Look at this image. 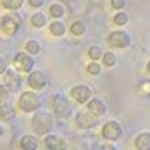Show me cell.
Segmentation results:
<instances>
[{
	"instance_id": "30bf717a",
	"label": "cell",
	"mask_w": 150,
	"mask_h": 150,
	"mask_svg": "<svg viewBox=\"0 0 150 150\" xmlns=\"http://www.w3.org/2000/svg\"><path fill=\"white\" fill-rule=\"evenodd\" d=\"M71 97L74 98L76 102H79V104H88V100L91 98L90 86H86V85H76L71 90Z\"/></svg>"
},
{
	"instance_id": "603a6c76",
	"label": "cell",
	"mask_w": 150,
	"mask_h": 150,
	"mask_svg": "<svg viewBox=\"0 0 150 150\" xmlns=\"http://www.w3.org/2000/svg\"><path fill=\"white\" fill-rule=\"evenodd\" d=\"M88 55H90L91 60H98V59H102L104 52H102V48L98 45H91L90 48H88Z\"/></svg>"
},
{
	"instance_id": "d4e9b609",
	"label": "cell",
	"mask_w": 150,
	"mask_h": 150,
	"mask_svg": "<svg viewBox=\"0 0 150 150\" xmlns=\"http://www.w3.org/2000/svg\"><path fill=\"white\" fill-rule=\"evenodd\" d=\"M88 73L90 74H93V76H97V74H100V71H102V67H100V64L97 62V60H91L90 64H88Z\"/></svg>"
},
{
	"instance_id": "3957f363",
	"label": "cell",
	"mask_w": 150,
	"mask_h": 150,
	"mask_svg": "<svg viewBox=\"0 0 150 150\" xmlns=\"http://www.w3.org/2000/svg\"><path fill=\"white\" fill-rule=\"evenodd\" d=\"M17 105H19V109L23 112H36L40 109V105H42V98L35 91H24V93L19 95Z\"/></svg>"
},
{
	"instance_id": "83f0119b",
	"label": "cell",
	"mask_w": 150,
	"mask_h": 150,
	"mask_svg": "<svg viewBox=\"0 0 150 150\" xmlns=\"http://www.w3.org/2000/svg\"><path fill=\"white\" fill-rule=\"evenodd\" d=\"M9 93H11V90L5 86V83H4V85H0V104H2V102H5V100L9 98Z\"/></svg>"
},
{
	"instance_id": "8fae6325",
	"label": "cell",
	"mask_w": 150,
	"mask_h": 150,
	"mask_svg": "<svg viewBox=\"0 0 150 150\" xmlns=\"http://www.w3.org/2000/svg\"><path fill=\"white\" fill-rule=\"evenodd\" d=\"M95 114H91L90 110L88 112H78L76 114V124L79 126V128H83V129H90V128H93L95 126Z\"/></svg>"
},
{
	"instance_id": "484cf974",
	"label": "cell",
	"mask_w": 150,
	"mask_h": 150,
	"mask_svg": "<svg viewBox=\"0 0 150 150\" xmlns=\"http://www.w3.org/2000/svg\"><path fill=\"white\" fill-rule=\"evenodd\" d=\"M114 23H116V24H121V26L126 24V23H128V14H126V12H117V14L114 16Z\"/></svg>"
},
{
	"instance_id": "d6a6232c",
	"label": "cell",
	"mask_w": 150,
	"mask_h": 150,
	"mask_svg": "<svg viewBox=\"0 0 150 150\" xmlns=\"http://www.w3.org/2000/svg\"><path fill=\"white\" fill-rule=\"evenodd\" d=\"M149 71H150V62H149Z\"/></svg>"
},
{
	"instance_id": "9a60e30c",
	"label": "cell",
	"mask_w": 150,
	"mask_h": 150,
	"mask_svg": "<svg viewBox=\"0 0 150 150\" xmlns=\"http://www.w3.org/2000/svg\"><path fill=\"white\" fill-rule=\"evenodd\" d=\"M16 117V110L12 105L2 102L0 104V121H11Z\"/></svg>"
},
{
	"instance_id": "d6986e66",
	"label": "cell",
	"mask_w": 150,
	"mask_h": 150,
	"mask_svg": "<svg viewBox=\"0 0 150 150\" xmlns=\"http://www.w3.org/2000/svg\"><path fill=\"white\" fill-rule=\"evenodd\" d=\"M24 0H2V7L5 11H19L23 7Z\"/></svg>"
},
{
	"instance_id": "7c38bea8",
	"label": "cell",
	"mask_w": 150,
	"mask_h": 150,
	"mask_svg": "<svg viewBox=\"0 0 150 150\" xmlns=\"http://www.w3.org/2000/svg\"><path fill=\"white\" fill-rule=\"evenodd\" d=\"M88 110L95 116H104L107 112V105L100 100V98H90L88 100Z\"/></svg>"
},
{
	"instance_id": "ba28073f",
	"label": "cell",
	"mask_w": 150,
	"mask_h": 150,
	"mask_svg": "<svg viewBox=\"0 0 150 150\" xmlns=\"http://www.w3.org/2000/svg\"><path fill=\"white\" fill-rule=\"evenodd\" d=\"M4 83H5V86L12 91H19L21 90V85H23V78L16 73L14 69H7L5 73H4Z\"/></svg>"
},
{
	"instance_id": "1f68e13d",
	"label": "cell",
	"mask_w": 150,
	"mask_h": 150,
	"mask_svg": "<svg viewBox=\"0 0 150 150\" xmlns=\"http://www.w3.org/2000/svg\"><path fill=\"white\" fill-rule=\"evenodd\" d=\"M4 133H5V131H4V126H2V124H0V138H2V136H4Z\"/></svg>"
},
{
	"instance_id": "9c48e42d",
	"label": "cell",
	"mask_w": 150,
	"mask_h": 150,
	"mask_svg": "<svg viewBox=\"0 0 150 150\" xmlns=\"http://www.w3.org/2000/svg\"><path fill=\"white\" fill-rule=\"evenodd\" d=\"M121 135H122V128L119 126V122H116V121H109V122H105L104 128H102V136H104L105 140L114 142V140L121 138Z\"/></svg>"
},
{
	"instance_id": "4dcf8cb0",
	"label": "cell",
	"mask_w": 150,
	"mask_h": 150,
	"mask_svg": "<svg viewBox=\"0 0 150 150\" xmlns=\"http://www.w3.org/2000/svg\"><path fill=\"white\" fill-rule=\"evenodd\" d=\"M28 4H30L31 7H35V9H38V7H42V5L45 4V0H28Z\"/></svg>"
},
{
	"instance_id": "6da1fadb",
	"label": "cell",
	"mask_w": 150,
	"mask_h": 150,
	"mask_svg": "<svg viewBox=\"0 0 150 150\" xmlns=\"http://www.w3.org/2000/svg\"><path fill=\"white\" fill-rule=\"evenodd\" d=\"M31 124L38 135H48L50 129L54 128V117H52V114H48L45 110H36L31 119Z\"/></svg>"
},
{
	"instance_id": "5bb4252c",
	"label": "cell",
	"mask_w": 150,
	"mask_h": 150,
	"mask_svg": "<svg viewBox=\"0 0 150 150\" xmlns=\"http://www.w3.org/2000/svg\"><path fill=\"white\" fill-rule=\"evenodd\" d=\"M19 147L26 150H36L38 149V140L33 135H24L21 140H19Z\"/></svg>"
},
{
	"instance_id": "52a82bcc",
	"label": "cell",
	"mask_w": 150,
	"mask_h": 150,
	"mask_svg": "<svg viewBox=\"0 0 150 150\" xmlns=\"http://www.w3.org/2000/svg\"><path fill=\"white\" fill-rule=\"evenodd\" d=\"M28 85H30V88L33 90H42V88H45L47 85H48V78L43 71H31L28 73Z\"/></svg>"
},
{
	"instance_id": "cb8c5ba5",
	"label": "cell",
	"mask_w": 150,
	"mask_h": 150,
	"mask_svg": "<svg viewBox=\"0 0 150 150\" xmlns=\"http://www.w3.org/2000/svg\"><path fill=\"white\" fill-rule=\"evenodd\" d=\"M102 60H104V66H107V67H112V66L116 64V55H114L112 52H107V54H104V55H102Z\"/></svg>"
},
{
	"instance_id": "5b68a950",
	"label": "cell",
	"mask_w": 150,
	"mask_h": 150,
	"mask_svg": "<svg viewBox=\"0 0 150 150\" xmlns=\"http://www.w3.org/2000/svg\"><path fill=\"white\" fill-rule=\"evenodd\" d=\"M12 64H14L16 69L21 71V73H31L33 71V66H35V60H33L30 52L28 54L26 52H19V54H16Z\"/></svg>"
},
{
	"instance_id": "7a4b0ae2",
	"label": "cell",
	"mask_w": 150,
	"mask_h": 150,
	"mask_svg": "<svg viewBox=\"0 0 150 150\" xmlns=\"http://www.w3.org/2000/svg\"><path fill=\"white\" fill-rule=\"evenodd\" d=\"M21 24H23L21 16L17 14L16 11H9L7 14L2 17V21H0V31L4 35H7V36H12V35H16L19 31Z\"/></svg>"
},
{
	"instance_id": "f546056e",
	"label": "cell",
	"mask_w": 150,
	"mask_h": 150,
	"mask_svg": "<svg viewBox=\"0 0 150 150\" xmlns=\"http://www.w3.org/2000/svg\"><path fill=\"white\" fill-rule=\"evenodd\" d=\"M7 69H9V67H7V60H5V57L0 55V74H4Z\"/></svg>"
},
{
	"instance_id": "44dd1931",
	"label": "cell",
	"mask_w": 150,
	"mask_h": 150,
	"mask_svg": "<svg viewBox=\"0 0 150 150\" xmlns=\"http://www.w3.org/2000/svg\"><path fill=\"white\" fill-rule=\"evenodd\" d=\"M85 31H86V24H85L83 21H74V23L71 24V33H73L74 36L85 35Z\"/></svg>"
},
{
	"instance_id": "7402d4cb",
	"label": "cell",
	"mask_w": 150,
	"mask_h": 150,
	"mask_svg": "<svg viewBox=\"0 0 150 150\" xmlns=\"http://www.w3.org/2000/svg\"><path fill=\"white\" fill-rule=\"evenodd\" d=\"M24 47H26V52H30L31 55H36V54L42 52V45H40L36 40H28Z\"/></svg>"
},
{
	"instance_id": "2e32d148",
	"label": "cell",
	"mask_w": 150,
	"mask_h": 150,
	"mask_svg": "<svg viewBox=\"0 0 150 150\" xmlns=\"http://www.w3.org/2000/svg\"><path fill=\"white\" fill-rule=\"evenodd\" d=\"M136 149L140 150H149L150 149V133H142L138 135V138L135 140Z\"/></svg>"
},
{
	"instance_id": "f1b7e54d",
	"label": "cell",
	"mask_w": 150,
	"mask_h": 150,
	"mask_svg": "<svg viewBox=\"0 0 150 150\" xmlns=\"http://www.w3.org/2000/svg\"><path fill=\"white\" fill-rule=\"evenodd\" d=\"M110 5L114 9H117V11H122L124 5H126V0H110Z\"/></svg>"
},
{
	"instance_id": "ffe728a7",
	"label": "cell",
	"mask_w": 150,
	"mask_h": 150,
	"mask_svg": "<svg viewBox=\"0 0 150 150\" xmlns=\"http://www.w3.org/2000/svg\"><path fill=\"white\" fill-rule=\"evenodd\" d=\"M31 24L35 26V28H43L47 24V17L43 12H35V14L31 16Z\"/></svg>"
},
{
	"instance_id": "ac0fdd59",
	"label": "cell",
	"mask_w": 150,
	"mask_h": 150,
	"mask_svg": "<svg viewBox=\"0 0 150 150\" xmlns=\"http://www.w3.org/2000/svg\"><path fill=\"white\" fill-rule=\"evenodd\" d=\"M50 33H52L54 36H62V35L66 33V24H64L60 19L52 21V24H50Z\"/></svg>"
},
{
	"instance_id": "8992f818",
	"label": "cell",
	"mask_w": 150,
	"mask_h": 150,
	"mask_svg": "<svg viewBox=\"0 0 150 150\" xmlns=\"http://www.w3.org/2000/svg\"><path fill=\"white\" fill-rule=\"evenodd\" d=\"M131 43V38L126 31L117 30V31H112L109 35V45L110 47H116V48H126V47Z\"/></svg>"
},
{
	"instance_id": "4fadbf2b",
	"label": "cell",
	"mask_w": 150,
	"mask_h": 150,
	"mask_svg": "<svg viewBox=\"0 0 150 150\" xmlns=\"http://www.w3.org/2000/svg\"><path fill=\"white\" fill-rule=\"evenodd\" d=\"M43 143L47 149H66V140L57 135H47Z\"/></svg>"
},
{
	"instance_id": "4316f807",
	"label": "cell",
	"mask_w": 150,
	"mask_h": 150,
	"mask_svg": "<svg viewBox=\"0 0 150 150\" xmlns=\"http://www.w3.org/2000/svg\"><path fill=\"white\" fill-rule=\"evenodd\" d=\"M138 93L142 95H150V81H142L138 85Z\"/></svg>"
},
{
	"instance_id": "e0dca14e",
	"label": "cell",
	"mask_w": 150,
	"mask_h": 150,
	"mask_svg": "<svg viewBox=\"0 0 150 150\" xmlns=\"http://www.w3.org/2000/svg\"><path fill=\"white\" fill-rule=\"evenodd\" d=\"M48 12H50V16H52V17L60 19L62 16L66 14V7H64L62 4H59V2H54V4L48 7Z\"/></svg>"
},
{
	"instance_id": "277c9868",
	"label": "cell",
	"mask_w": 150,
	"mask_h": 150,
	"mask_svg": "<svg viewBox=\"0 0 150 150\" xmlns=\"http://www.w3.org/2000/svg\"><path fill=\"white\" fill-rule=\"evenodd\" d=\"M52 109H54V114L57 117H60V119L71 116V105L67 102V98L64 95H60V93L54 95V98H52Z\"/></svg>"
}]
</instances>
